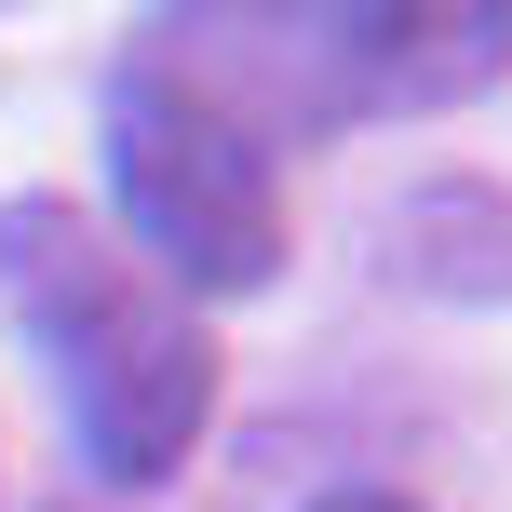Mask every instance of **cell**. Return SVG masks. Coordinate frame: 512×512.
Returning <instances> with one entry per match:
<instances>
[{"mask_svg": "<svg viewBox=\"0 0 512 512\" xmlns=\"http://www.w3.org/2000/svg\"><path fill=\"white\" fill-rule=\"evenodd\" d=\"M0 297L68 391L95 486H176L216 418V337L176 283L81 203H0Z\"/></svg>", "mask_w": 512, "mask_h": 512, "instance_id": "1", "label": "cell"}, {"mask_svg": "<svg viewBox=\"0 0 512 512\" xmlns=\"http://www.w3.org/2000/svg\"><path fill=\"white\" fill-rule=\"evenodd\" d=\"M108 189H122V243L149 256L176 297H256L283 270V176L243 122L203 95L122 68L108 81Z\"/></svg>", "mask_w": 512, "mask_h": 512, "instance_id": "2", "label": "cell"}, {"mask_svg": "<svg viewBox=\"0 0 512 512\" xmlns=\"http://www.w3.org/2000/svg\"><path fill=\"white\" fill-rule=\"evenodd\" d=\"M310 41H324L337 108H459L512 68V0H310Z\"/></svg>", "mask_w": 512, "mask_h": 512, "instance_id": "3", "label": "cell"}, {"mask_svg": "<svg viewBox=\"0 0 512 512\" xmlns=\"http://www.w3.org/2000/svg\"><path fill=\"white\" fill-rule=\"evenodd\" d=\"M391 270L405 283H445V297H512V203L499 189H418L391 216Z\"/></svg>", "mask_w": 512, "mask_h": 512, "instance_id": "4", "label": "cell"}, {"mask_svg": "<svg viewBox=\"0 0 512 512\" xmlns=\"http://www.w3.org/2000/svg\"><path fill=\"white\" fill-rule=\"evenodd\" d=\"M310 512H418V499H391V486H337V499H310Z\"/></svg>", "mask_w": 512, "mask_h": 512, "instance_id": "5", "label": "cell"}]
</instances>
